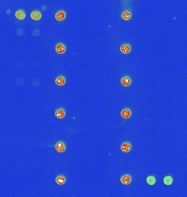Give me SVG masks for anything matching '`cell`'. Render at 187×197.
<instances>
[{
	"mask_svg": "<svg viewBox=\"0 0 187 197\" xmlns=\"http://www.w3.org/2000/svg\"><path fill=\"white\" fill-rule=\"evenodd\" d=\"M173 179L171 176H166L164 178V183L166 185H171L172 183Z\"/></svg>",
	"mask_w": 187,
	"mask_h": 197,
	"instance_id": "obj_14",
	"label": "cell"
},
{
	"mask_svg": "<svg viewBox=\"0 0 187 197\" xmlns=\"http://www.w3.org/2000/svg\"><path fill=\"white\" fill-rule=\"evenodd\" d=\"M65 13L63 11H60V12H59L58 13H56V15H55V18L58 21H61L63 20L65 18Z\"/></svg>",
	"mask_w": 187,
	"mask_h": 197,
	"instance_id": "obj_6",
	"label": "cell"
},
{
	"mask_svg": "<svg viewBox=\"0 0 187 197\" xmlns=\"http://www.w3.org/2000/svg\"><path fill=\"white\" fill-rule=\"evenodd\" d=\"M121 83L122 84V85L125 86V87H127V86L130 85L131 79L129 77H125L121 79Z\"/></svg>",
	"mask_w": 187,
	"mask_h": 197,
	"instance_id": "obj_7",
	"label": "cell"
},
{
	"mask_svg": "<svg viewBox=\"0 0 187 197\" xmlns=\"http://www.w3.org/2000/svg\"><path fill=\"white\" fill-rule=\"evenodd\" d=\"M55 148L57 152H64L66 150L64 142H59L56 143L55 146Z\"/></svg>",
	"mask_w": 187,
	"mask_h": 197,
	"instance_id": "obj_1",
	"label": "cell"
},
{
	"mask_svg": "<svg viewBox=\"0 0 187 197\" xmlns=\"http://www.w3.org/2000/svg\"><path fill=\"white\" fill-rule=\"evenodd\" d=\"M131 178L129 175H124L121 178L122 183L124 185H128L131 182Z\"/></svg>",
	"mask_w": 187,
	"mask_h": 197,
	"instance_id": "obj_2",
	"label": "cell"
},
{
	"mask_svg": "<svg viewBox=\"0 0 187 197\" xmlns=\"http://www.w3.org/2000/svg\"><path fill=\"white\" fill-rule=\"evenodd\" d=\"M122 17L125 20H128L131 18V14L129 12H124L122 14Z\"/></svg>",
	"mask_w": 187,
	"mask_h": 197,
	"instance_id": "obj_16",
	"label": "cell"
},
{
	"mask_svg": "<svg viewBox=\"0 0 187 197\" xmlns=\"http://www.w3.org/2000/svg\"><path fill=\"white\" fill-rule=\"evenodd\" d=\"M65 178L63 176H59L56 178V182L58 185H63L65 182Z\"/></svg>",
	"mask_w": 187,
	"mask_h": 197,
	"instance_id": "obj_13",
	"label": "cell"
},
{
	"mask_svg": "<svg viewBox=\"0 0 187 197\" xmlns=\"http://www.w3.org/2000/svg\"><path fill=\"white\" fill-rule=\"evenodd\" d=\"M15 17L19 20H23L25 17V14L23 10H18L15 14Z\"/></svg>",
	"mask_w": 187,
	"mask_h": 197,
	"instance_id": "obj_8",
	"label": "cell"
},
{
	"mask_svg": "<svg viewBox=\"0 0 187 197\" xmlns=\"http://www.w3.org/2000/svg\"><path fill=\"white\" fill-rule=\"evenodd\" d=\"M131 48L130 46L127 45H125L122 46L121 48V51L122 53H124V54H127L130 52Z\"/></svg>",
	"mask_w": 187,
	"mask_h": 197,
	"instance_id": "obj_10",
	"label": "cell"
},
{
	"mask_svg": "<svg viewBox=\"0 0 187 197\" xmlns=\"http://www.w3.org/2000/svg\"><path fill=\"white\" fill-rule=\"evenodd\" d=\"M65 113L63 110L60 109L57 110L56 112H55V116H56L57 118H63Z\"/></svg>",
	"mask_w": 187,
	"mask_h": 197,
	"instance_id": "obj_11",
	"label": "cell"
},
{
	"mask_svg": "<svg viewBox=\"0 0 187 197\" xmlns=\"http://www.w3.org/2000/svg\"><path fill=\"white\" fill-rule=\"evenodd\" d=\"M121 115L124 118H129L131 116L130 111L128 109L124 110L121 112Z\"/></svg>",
	"mask_w": 187,
	"mask_h": 197,
	"instance_id": "obj_9",
	"label": "cell"
},
{
	"mask_svg": "<svg viewBox=\"0 0 187 197\" xmlns=\"http://www.w3.org/2000/svg\"><path fill=\"white\" fill-rule=\"evenodd\" d=\"M56 51L57 53L59 54H63V53L65 52L66 48L65 47V46L62 45V44H58L56 46Z\"/></svg>",
	"mask_w": 187,
	"mask_h": 197,
	"instance_id": "obj_5",
	"label": "cell"
},
{
	"mask_svg": "<svg viewBox=\"0 0 187 197\" xmlns=\"http://www.w3.org/2000/svg\"><path fill=\"white\" fill-rule=\"evenodd\" d=\"M31 18L35 20H39L41 18V14L38 11H35L31 13Z\"/></svg>",
	"mask_w": 187,
	"mask_h": 197,
	"instance_id": "obj_3",
	"label": "cell"
},
{
	"mask_svg": "<svg viewBox=\"0 0 187 197\" xmlns=\"http://www.w3.org/2000/svg\"><path fill=\"white\" fill-rule=\"evenodd\" d=\"M156 182V180L154 176H149L147 178V182L150 185H154Z\"/></svg>",
	"mask_w": 187,
	"mask_h": 197,
	"instance_id": "obj_15",
	"label": "cell"
},
{
	"mask_svg": "<svg viewBox=\"0 0 187 197\" xmlns=\"http://www.w3.org/2000/svg\"><path fill=\"white\" fill-rule=\"evenodd\" d=\"M55 83L58 85H63L65 83V79L63 77L60 76L56 79Z\"/></svg>",
	"mask_w": 187,
	"mask_h": 197,
	"instance_id": "obj_12",
	"label": "cell"
},
{
	"mask_svg": "<svg viewBox=\"0 0 187 197\" xmlns=\"http://www.w3.org/2000/svg\"><path fill=\"white\" fill-rule=\"evenodd\" d=\"M131 146L130 143H124L121 146V150L124 152H129L130 151Z\"/></svg>",
	"mask_w": 187,
	"mask_h": 197,
	"instance_id": "obj_4",
	"label": "cell"
}]
</instances>
